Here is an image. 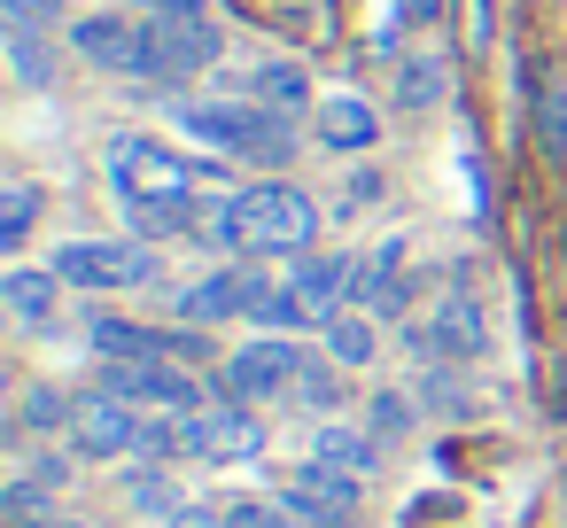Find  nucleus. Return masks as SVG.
Returning <instances> with one entry per match:
<instances>
[{"label": "nucleus", "instance_id": "obj_5", "mask_svg": "<svg viewBox=\"0 0 567 528\" xmlns=\"http://www.w3.org/2000/svg\"><path fill=\"white\" fill-rule=\"evenodd\" d=\"M55 280L86 288V296H133L156 280V257L141 241H63L55 249Z\"/></svg>", "mask_w": 567, "mask_h": 528}, {"label": "nucleus", "instance_id": "obj_17", "mask_svg": "<svg viewBox=\"0 0 567 528\" xmlns=\"http://www.w3.org/2000/svg\"><path fill=\"white\" fill-rule=\"evenodd\" d=\"M443 86H451V71H443V55H435V48H420V55H404V63H396V102H404V110H435V102H443Z\"/></svg>", "mask_w": 567, "mask_h": 528}, {"label": "nucleus", "instance_id": "obj_12", "mask_svg": "<svg viewBox=\"0 0 567 528\" xmlns=\"http://www.w3.org/2000/svg\"><path fill=\"white\" fill-rule=\"evenodd\" d=\"M296 373H303V350H296V342H280V334H265V342H241V350L226 358V389H234V404L288 396V389H296Z\"/></svg>", "mask_w": 567, "mask_h": 528}, {"label": "nucleus", "instance_id": "obj_28", "mask_svg": "<svg viewBox=\"0 0 567 528\" xmlns=\"http://www.w3.org/2000/svg\"><path fill=\"white\" fill-rule=\"evenodd\" d=\"M0 9H9V24H40V17L63 9V0H0Z\"/></svg>", "mask_w": 567, "mask_h": 528}, {"label": "nucleus", "instance_id": "obj_13", "mask_svg": "<svg viewBox=\"0 0 567 528\" xmlns=\"http://www.w3.org/2000/svg\"><path fill=\"white\" fill-rule=\"evenodd\" d=\"M358 497H365V482H350V474H334V466H319V458L288 482V513H303V520H350Z\"/></svg>", "mask_w": 567, "mask_h": 528}, {"label": "nucleus", "instance_id": "obj_23", "mask_svg": "<svg viewBox=\"0 0 567 528\" xmlns=\"http://www.w3.org/2000/svg\"><path fill=\"white\" fill-rule=\"evenodd\" d=\"M71 412H79V396H63V389H32L24 396V420L32 427H71Z\"/></svg>", "mask_w": 567, "mask_h": 528}, {"label": "nucleus", "instance_id": "obj_21", "mask_svg": "<svg viewBox=\"0 0 567 528\" xmlns=\"http://www.w3.org/2000/svg\"><path fill=\"white\" fill-rule=\"evenodd\" d=\"M32 218H40V187L9 179V195H0V249H24L32 241Z\"/></svg>", "mask_w": 567, "mask_h": 528}, {"label": "nucleus", "instance_id": "obj_4", "mask_svg": "<svg viewBox=\"0 0 567 528\" xmlns=\"http://www.w3.org/2000/svg\"><path fill=\"white\" fill-rule=\"evenodd\" d=\"M350 272H358V257H311V265H296V272L257 303V319H265V327H327V319L342 311V296H350Z\"/></svg>", "mask_w": 567, "mask_h": 528}, {"label": "nucleus", "instance_id": "obj_24", "mask_svg": "<svg viewBox=\"0 0 567 528\" xmlns=\"http://www.w3.org/2000/svg\"><path fill=\"white\" fill-rule=\"evenodd\" d=\"M226 513V528H296L280 505H265V497H234V505H218Z\"/></svg>", "mask_w": 567, "mask_h": 528}, {"label": "nucleus", "instance_id": "obj_19", "mask_svg": "<svg viewBox=\"0 0 567 528\" xmlns=\"http://www.w3.org/2000/svg\"><path fill=\"white\" fill-rule=\"evenodd\" d=\"M249 102H265V110H303L311 102V79L303 71H288V63H265V71H249Z\"/></svg>", "mask_w": 567, "mask_h": 528}, {"label": "nucleus", "instance_id": "obj_1", "mask_svg": "<svg viewBox=\"0 0 567 528\" xmlns=\"http://www.w3.org/2000/svg\"><path fill=\"white\" fill-rule=\"evenodd\" d=\"M210 241L234 249V257H303L319 241V203L303 187H234L218 210H210Z\"/></svg>", "mask_w": 567, "mask_h": 528}, {"label": "nucleus", "instance_id": "obj_15", "mask_svg": "<svg viewBox=\"0 0 567 528\" xmlns=\"http://www.w3.org/2000/svg\"><path fill=\"white\" fill-rule=\"evenodd\" d=\"M311 458L334 466V474H350V482H373V474H381L373 427H342V420H319V427H311Z\"/></svg>", "mask_w": 567, "mask_h": 528}, {"label": "nucleus", "instance_id": "obj_7", "mask_svg": "<svg viewBox=\"0 0 567 528\" xmlns=\"http://www.w3.org/2000/svg\"><path fill=\"white\" fill-rule=\"evenodd\" d=\"M148 32L156 17H125V9H102V17H79L71 24V48L94 63V71H117V79H148Z\"/></svg>", "mask_w": 567, "mask_h": 528}, {"label": "nucleus", "instance_id": "obj_2", "mask_svg": "<svg viewBox=\"0 0 567 528\" xmlns=\"http://www.w3.org/2000/svg\"><path fill=\"white\" fill-rule=\"evenodd\" d=\"M102 164H110V187L125 195V210H195V195H203V187H218V172H210V164L172 156V148H164V141H148V133H117Z\"/></svg>", "mask_w": 567, "mask_h": 528}, {"label": "nucleus", "instance_id": "obj_10", "mask_svg": "<svg viewBox=\"0 0 567 528\" xmlns=\"http://www.w3.org/2000/svg\"><path fill=\"white\" fill-rule=\"evenodd\" d=\"M141 412L117 396V389H86L79 396V412H71V443L86 451V458H125V451H141Z\"/></svg>", "mask_w": 567, "mask_h": 528}, {"label": "nucleus", "instance_id": "obj_6", "mask_svg": "<svg viewBox=\"0 0 567 528\" xmlns=\"http://www.w3.org/2000/svg\"><path fill=\"white\" fill-rule=\"evenodd\" d=\"M265 451V420L249 404H203V412H179V458H203V466H234V458H257Z\"/></svg>", "mask_w": 567, "mask_h": 528}, {"label": "nucleus", "instance_id": "obj_9", "mask_svg": "<svg viewBox=\"0 0 567 528\" xmlns=\"http://www.w3.org/2000/svg\"><path fill=\"white\" fill-rule=\"evenodd\" d=\"M412 350L435 358V365H466V358H482V350H489V319H482V303H474V296H443V303L412 327Z\"/></svg>", "mask_w": 567, "mask_h": 528}, {"label": "nucleus", "instance_id": "obj_22", "mask_svg": "<svg viewBox=\"0 0 567 528\" xmlns=\"http://www.w3.org/2000/svg\"><path fill=\"white\" fill-rule=\"evenodd\" d=\"M0 513H9V528H48V482H9Z\"/></svg>", "mask_w": 567, "mask_h": 528}, {"label": "nucleus", "instance_id": "obj_16", "mask_svg": "<svg viewBox=\"0 0 567 528\" xmlns=\"http://www.w3.org/2000/svg\"><path fill=\"white\" fill-rule=\"evenodd\" d=\"M0 303H9L24 327H55V303H63V280H55V265H17L9 280H0Z\"/></svg>", "mask_w": 567, "mask_h": 528}, {"label": "nucleus", "instance_id": "obj_25", "mask_svg": "<svg viewBox=\"0 0 567 528\" xmlns=\"http://www.w3.org/2000/svg\"><path fill=\"white\" fill-rule=\"evenodd\" d=\"M9 55H17V71H24L32 86H48V48L32 40V24H9Z\"/></svg>", "mask_w": 567, "mask_h": 528}, {"label": "nucleus", "instance_id": "obj_26", "mask_svg": "<svg viewBox=\"0 0 567 528\" xmlns=\"http://www.w3.org/2000/svg\"><path fill=\"white\" fill-rule=\"evenodd\" d=\"M420 404H443V412H466V396H458V381H443V373H420Z\"/></svg>", "mask_w": 567, "mask_h": 528}, {"label": "nucleus", "instance_id": "obj_3", "mask_svg": "<svg viewBox=\"0 0 567 528\" xmlns=\"http://www.w3.org/2000/svg\"><path fill=\"white\" fill-rule=\"evenodd\" d=\"M179 110V133H195V141H210V148H226V156H257V164H288L296 156V133H288V117L280 110H265V102H172Z\"/></svg>", "mask_w": 567, "mask_h": 528}, {"label": "nucleus", "instance_id": "obj_20", "mask_svg": "<svg viewBox=\"0 0 567 528\" xmlns=\"http://www.w3.org/2000/svg\"><path fill=\"white\" fill-rule=\"evenodd\" d=\"M288 404H303V412H319V420H334V404H342V373H334V365H319V358H303V373H296V389H288Z\"/></svg>", "mask_w": 567, "mask_h": 528}, {"label": "nucleus", "instance_id": "obj_18", "mask_svg": "<svg viewBox=\"0 0 567 528\" xmlns=\"http://www.w3.org/2000/svg\"><path fill=\"white\" fill-rule=\"evenodd\" d=\"M373 350H381V334H373L365 311H334L327 319V358L334 365H373Z\"/></svg>", "mask_w": 567, "mask_h": 528}, {"label": "nucleus", "instance_id": "obj_14", "mask_svg": "<svg viewBox=\"0 0 567 528\" xmlns=\"http://www.w3.org/2000/svg\"><path fill=\"white\" fill-rule=\"evenodd\" d=\"M311 133H319V148L358 156V148L381 141V117H373V102H358V94H327V102L311 110Z\"/></svg>", "mask_w": 567, "mask_h": 528}, {"label": "nucleus", "instance_id": "obj_29", "mask_svg": "<svg viewBox=\"0 0 567 528\" xmlns=\"http://www.w3.org/2000/svg\"><path fill=\"white\" fill-rule=\"evenodd\" d=\"M48 528H63V520H48Z\"/></svg>", "mask_w": 567, "mask_h": 528}, {"label": "nucleus", "instance_id": "obj_27", "mask_svg": "<svg viewBox=\"0 0 567 528\" xmlns=\"http://www.w3.org/2000/svg\"><path fill=\"white\" fill-rule=\"evenodd\" d=\"M125 497H133V505H172V513H179V497H172V489H164L156 474H141V482H125Z\"/></svg>", "mask_w": 567, "mask_h": 528}, {"label": "nucleus", "instance_id": "obj_8", "mask_svg": "<svg viewBox=\"0 0 567 528\" xmlns=\"http://www.w3.org/2000/svg\"><path fill=\"white\" fill-rule=\"evenodd\" d=\"M218 63V32L195 17V9H164L156 32H148V86H179V79H203Z\"/></svg>", "mask_w": 567, "mask_h": 528}, {"label": "nucleus", "instance_id": "obj_11", "mask_svg": "<svg viewBox=\"0 0 567 528\" xmlns=\"http://www.w3.org/2000/svg\"><path fill=\"white\" fill-rule=\"evenodd\" d=\"M265 296H272V280H265V272H249V265H234V272H210V280L179 288V319H187V327L257 319V303H265Z\"/></svg>", "mask_w": 567, "mask_h": 528}]
</instances>
